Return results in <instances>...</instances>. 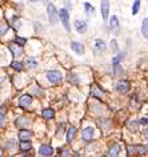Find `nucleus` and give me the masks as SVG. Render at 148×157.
<instances>
[{
	"instance_id": "4468645a",
	"label": "nucleus",
	"mask_w": 148,
	"mask_h": 157,
	"mask_svg": "<svg viewBox=\"0 0 148 157\" xmlns=\"http://www.w3.org/2000/svg\"><path fill=\"white\" fill-rule=\"evenodd\" d=\"M42 115L45 120H51V119L55 117V112H53V109H51V108H45Z\"/></svg>"
},
{
	"instance_id": "412c9836",
	"label": "nucleus",
	"mask_w": 148,
	"mask_h": 157,
	"mask_svg": "<svg viewBox=\"0 0 148 157\" xmlns=\"http://www.w3.org/2000/svg\"><path fill=\"white\" fill-rule=\"evenodd\" d=\"M139 8H140V0H135L133 2V7H132V15H136L139 12Z\"/></svg>"
},
{
	"instance_id": "f3484780",
	"label": "nucleus",
	"mask_w": 148,
	"mask_h": 157,
	"mask_svg": "<svg viewBox=\"0 0 148 157\" xmlns=\"http://www.w3.org/2000/svg\"><path fill=\"white\" fill-rule=\"evenodd\" d=\"M142 33L144 38L148 39V19L146 18L143 20V24H142Z\"/></svg>"
},
{
	"instance_id": "c85d7f7f",
	"label": "nucleus",
	"mask_w": 148,
	"mask_h": 157,
	"mask_svg": "<svg viewBox=\"0 0 148 157\" xmlns=\"http://www.w3.org/2000/svg\"><path fill=\"white\" fill-rule=\"evenodd\" d=\"M0 125H4V108H2V121H0Z\"/></svg>"
},
{
	"instance_id": "cd10ccee",
	"label": "nucleus",
	"mask_w": 148,
	"mask_h": 157,
	"mask_svg": "<svg viewBox=\"0 0 148 157\" xmlns=\"http://www.w3.org/2000/svg\"><path fill=\"white\" fill-rule=\"evenodd\" d=\"M9 48H11L12 49V51H13V53H15V55H22V49H18V51H16V49H15V47H13V45H11V47H9Z\"/></svg>"
},
{
	"instance_id": "a211bd4d",
	"label": "nucleus",
	"mask_w": 148,
	"mask_h": 157,
	"mask_svg": "<svg viewBox=\"0 0 148 157\" xmlns=\"http://www.w3.org/2000/svg\"><path fill=\"white\" fill-rule=\"evenodd\" d=\"M29 149H31V142H29L28 140H25V141H22V142H20V151H22V152L29 151Z\"/></svg>"
},
{
	"instance_id": "9d476101",
	"label": "nucleus",
	"mask_w": 148,
	"mask_h": 157,
	"mask_svg": "<svg viewBox=\"0 0 148 157\" xmlns=\"http://www.w3.org/2000/svg\"><path fill=\"white\" fill-rule=\"evenodd\" d=\"M92 137H93V128L88 126V128H86L83 131V139L86 140V141H89Z\"/></svg>"
},
{
	"instance_id": "2eb2a0df",
	"label": "nucleus",
	"mask_w": 148,
	"mask_h": 157,
	"mask_svg": "<svg viewBox=\"0 0 148 157\" xmlns=\"http://www.w3.org/2000/svg\"><path fill=\"white\" fill-rule=\"evenodd\" d=\"M91 95L92 96H96V97L102 99L103 97V91L99 88L97 85H92V91H91Z\"/></svg>"
},
{
	"instance_id": "2f4dec72",
	"label": "nucleus",
	"mask_w": 148,
	"mask_h": 157,
	"mask_svg": "<svg viewBox=\"0 0 148 157\" xmlns=\"http://www.w3.org/2000/svg\"><path fill=\"white\" fill-rule=\"evenodd\" d=\"M144 135H146V137L148 139V129H146V131H144Z\"/></svg>"
},
{
	"instance_id": "c756f323",
	"label": "nucleus",
	"mask_w": 148,
	"mask_h": 157,
	"mask_svg": "<svg viewBox=\"0 0 148 157\" xmlns=\"http://www.w3.org/2000/svg\"><path fill=\"white\" fill-rule=\"evenodd\" d=\"M140 124L142 125H148V119H140Z\"/></svg>"
},
{
	"instance_id": "7ed1b4c3",
	"label": "nucleus",
	"mask_w": 148,
	"mask_h": 157,
	"mask_svg": "<svg viewBox=\"0 0 148 157\" xmlns=\"http://www.w3.org/2000/svg\"><path fill=\"white\" fill-rule=\"evenodd\" d=\"M59 16H60V20H62L63 25H64V28L67 31H69L71 29V27H69V15H68V11L67 9H60L59 11Z\"/></svg>"
},
{
	"instance_id": "393cba45",
	"label": "nucleus",
	"mask_w": 148,
	"mask_h": 157,
	"mask_svg": "<svg viewBox=\"0 0 148 157\" xmlns=\"http://www.w3.org/2000/svg\"><path fill=\"white\" fill-rule=\"evenodd\" d=\"M84 7H86V12L91 15V13H93V7L89 4V3H84Z\"/></svg>"
},
{
	"instance_id": "b1692460",
	"label": "nucleus",
	"mask_w": 148,
	"mask_h": 157,
	"mask_svg": "<svg viewBox=\"0 0 148 157\" xmlns=\"http://www.w3.org/2000/svg\"><path fill=\"white\" fill-rule=\"evenodd\" d=\"M11 67L15 69V71H18V72L23 69V64H22V63H19V61H13L12 64H11Z\"/></svg>"
},
{
	"instance_id": "a878e982",
	"label": "nucleus",
	"mask_w": 148,
	"mask_h": 157,
	"mask_svg": "<svg viewBox=\"0 0 148 157\" xmlns=\"http://www.w3.org/2000/svg\"><path fill=\"white\" fill-rule=\"evenodd\" d=\"M7 31H8V24H7V23H3V24H2V31H0V35L4 36Z\"/></svg>"
},
{
	"instance_id": "20e7f679",
	"label": "nucleus",
	"mask_w": 148,
	"mask_h": 157,
	"mask_svg": "<svg viewBox=\"0 0 148 157\" xmlns=\"http://www.w3.org/2000/svg\"><path fill=\"white\" fill-rule=\"evenodd\" d=\"M130 89V83L127 81V80H122V81H119L116 84V91L120 93V95H123V93H127Z\"/></svg>"
},
{
	"instance_id": "bb28decb",
	"label": "nucleus",
	"mask_w": 148,
	"mask_h": 157,
	"mask_svg": "<svg viewBox=\"0 0 148 157\" xmlns=\"http://www.w3.org/2000/svg\"><path fill=\"white\" fill-rule=\"evenodd\" d=\"M111 47H112V51L116 52L117 51V44H116V40H112L111 41Z\"/></svg>"
},
{
	"instance_id": "9b49d317",
	"label": "nucleus",
	"mask_w": 148,
	"mask_h": 157,
	"mask_svg": "<svg viewBox=\"0 0 148 157\" xmlns=\"http://www.w3.org/2000/svg\"><path fill=\"white\" fill-rule=\"evenodd\" d=\"M71 48H72V51H73V52H76V53H77V55H83V53H84V48H83V45L80 44V43L73 41L72 44H71Z\"/></svg>"
},
{
	"instance_id": "f03ea898",
	"label": "nucleus",
	"mask_w": 148,
	"mask_h": 157,
	"mask_svg": "<svg viewBox=\"0 0 148 157\" xmlns=\"http://www.w3.org/2000/svg\"><path fill=\"white\" fill-rule=\"evenodd\" d=\"M62 73H60L59 71H49L47 72V79H48L49 83H52V84H60L62 83Z\"/></svg>"
},
{
	"instance_id": "dca6fc26",
	"label": "nucleus",
	"mask_w": 148,
	"mask_h": 157,
	"mask_svg": "<svg viewBox=\"0 0 148 157\" xmlns=\"http://www.w3.org/2000/svg\"><path fill=\"white\" fill-rule=\"evenodd\" d=\"M75 135H76V129L73 128V126H69V129L67 131V141L71 142L73 137H75Z\"/></svg>"
},
{
	"instance_id": "423d86ee",
	"label": "nucleus",
	"mask_w": 148,
	"mask_h": 157,
	"mask_svg": "<svg viewBox=\"0 0 148 157\" xmlns=\"http://www.w3.org/2000/svg\"><path fill=\"white\" fill-rule=\"evenodd\" d=\"M109 28L111 31H112L115 35H117L119 33V20H117L116 16H112L109 20Z\"/></svg>"
},
{
	"instance_id": "0eeeda50",
	"label": "nucleus",
	"mask_w": 148,
	"mask_h": 157,
	"mask_svg": "<svg viewBox=\"0 0 148 157\" xmlns=\"http://www.w3.org/2000/svg\"><path fill=\"white\" fill-rule=\"evenodd\" d=\"M32 103V97L29 95H23L22 97L19 100V105L23 106V108H27V106H29Z\"/></svg>"
},
{
	"instance_id": "aec40b11",
	"label": "nucleus",
	"mask_w": 148,
	"mask_h": 157,
	"mask_svg": "<svg viewBox=\"0 0 148 157\" xmlns=\"http://www.w3.org/2000/svg\"><path fill=\"white\" fill-rule=\"evenodd\" d=\"M27 65H28L29 68H36V67H38V61L33 57H28L27 59Z\"/></svg>"
},
{
	"instance_id": "f8f14e48",
	"label": "nucleus",
	"mask_w": 148,
	"mask_h": 157,
	"mask_svg": "<svg viewBox=\"0 0 148 157\" xmlns=\"http://www.w3.org/2000/svg\"><path fill=\"white\" fill-rule=\"evenodd\" d=\"M32 136V133L29 131H27V129H23V131L19 132V139L20 141H25V140H29V137Z\"/></svg>"
},
{
	"instance_id": "5701e85b",
	"label": "nucleus",
	"mask_w": 148,
	"mask_h": 157,
	"mask_svg": "<svg viewBox=\"0 0 148 157\" xmlns=\"http://www.w3.org/2000/svg\"><path fill=\"white\" fill-rule=\"evenodd\" d=\"M13 41H15V43H16V44H18L19 47H23V45H24L25 43H27V40H25L24 38H19V36H16Z\"/></svg>"
},
{
	"instance_id": "473e14b6",
	"label": "nucleus",
	"mask_w": 148,
	"mask_h": 157,
	"mask_svg": "<svg viewBox=\"0 0 148 157\" xmlns=\"http://www.w3.org/2000/svg\"><path fill=\"white\" fill-rule=\"evenodd\" d=\"M29 2H38V0H29Z\"/></svg>"
},
{
	"instance_id": "39448f33",
	"label": "nucleus",
	"mask_w": 148,
	"mask_h": 157,
	"mask_svg": "<svg viewBox=\"0 0 148 157\" xmlns=\"http://www.w3.org/2000/svg\"><path fill=\"white\" fill-rule=\"evenodd\" d=\"M100 9H102V16L104 20L108 19V12H109V0H102L100 3Z\"/></svg>"
},
{
	"instance_id": "4be33fe9",
	"label": "nucleus",
	"mask_w": 148,
	"mask_h": 157,
	"mask_svg": "<svg viewBox=\"0 0 148 157\" xmlns=\"http://www.w3.org/2000/svg\"><path fill=\"white\" fill-rule=\"evenodd\" d=\"M123 57H124V53H119V55H117L116 57H113V59H112V65L119 64V63L123 60Z\"/></svg>"
},
{
	"instance_id": "1a4fd4ad",
	"label": "nucleus",
	"mask_w": 148,
	"mask_h": 157,
	"mask_svg": "<svg viewBox=\"0 0 148 157\" xmlns=\"http://www.w3.org/2000/svg\"><path fill=\"white\" fill-rule=\"evenodd\" d=\"M75 28H76V31L79 32V33H84L87 31V24H86V21H82V20H76L75 21Z\"/></svg>"
},
{
	"instance_id": "7c9ffc66",
	"label": "nucleus",
	"mask_w": 148,
	"mask_h": 157,
	"mask_svg": "<svg viewBox=\"0 0 148 157\" xmlns=\"http://www.w3.org/2000/svg\"><path fill=\"white\" fill-rule=\"evenodd\" d=\"M33 92H35V93H38V95H40V93H42V91H40V88H39V87H38V88H36V87H35V88H33Z\"/></svg>"
},
{
	"instance_id": "6ab92c4d",
	"label": "nucleus",
	"mask_w": 148,
	"mask_h": 157,
	"mask_svg": "<svg viewBox=\"0 0 148 157\" xmlns=\"http://www.w3.org/2000/svg\"><path fill=\"white\" fill-rule=\"evenodd\" d=\"M119 152H120V145L119 144H115V145H112V148L109 149V156H117L119 155Z\"/></svg>"
},
{
	"instance_id": "f257e3e1",
	"label": "nucleus",
	"mask_w": 148,
	"mask_h": 157,
	"mask_svg": "<svg viewBox=\"0 0 148 157\" xmlns=\"http://www.w3.org/2000/svg\"><path fill=\"white\" fill-rule=\"evenodd\" d=\"M47 13H48L49 23H51L52 25H55L56 23H58V20L60 19V16H59V12L56 11L55 5L51 4V3H48V5H47Z\"/></svg>"
},
{
	"instance_id": "6e6552de",
	"label": "nucleus",
	"mask_w": 148,
	"mask_h": 157,
	"mask_svg": "<svg viewBox=\"0 0 148 157\" xmlns=\"http://www.w3.org/2000/svg\"><path fill=\"white\" fill-rule=\"evenodd\" d=\"M39 155L40 156H52L53 155V149L49 145H42L39 149Z\"/></svg>"
},
{
	"instance_id": "ddd939ff",
	"label": "nucleus",
	"mask_w": 148,
	"mask_h": 157,
	"mask_svg": "<svg viewBox=\"0 0 148 157\" xmlns=\"http://www.w3.org/2000/svg\"><path fill=\"white\" fill-rule=\"evenodd\" d=\"M95 49H96V52H104L106 51V43L103 40L97 39L95 41Z\"/></svg>"
}]
</instances>
